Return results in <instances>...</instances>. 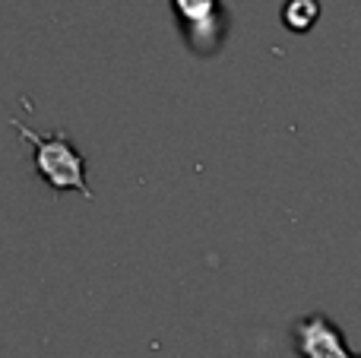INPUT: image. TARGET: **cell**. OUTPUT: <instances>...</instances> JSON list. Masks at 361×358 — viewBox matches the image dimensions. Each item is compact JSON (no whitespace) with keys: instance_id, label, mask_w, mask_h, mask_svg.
Returning a JSON list of instances; mask_svg holds the SVG:
<instances>
[{"instance_id":"obj_4","label":"cell","mask_w":361,"mask_h":358,"mask_svg":"<svg viewBox=\"0 0 361 358\" xmlns=\"http://www.w3.org/2000/svg\"><path fill=\"white\" fill-rule=\"evenodd\" d=\"M320 16L317 0H288L286 10H282V19L292 32H307Z\"/></svg>"},{"instance_id":"obj_2","label":"cell","mask_w":361,"mask_h":358,"mask_svg":"<svg viewBox=\"0 0 361 358\" xmlns=\"http://www.w3.org/2000/svg\"><path fill=\"white\" fill-rule=\"evenodd\" d=\"M295 352L301 358H361L343 340V330L326 314H307L292 330Z\"/></svg>"},{"instance_id":"obj_3","label":"cell","mask_w":361,"mask_h":358,"mask_svg":"<svg viewBox=\"0 0 361 358\" xmlns=\"http://www.w3.org/2000/svg\"><path fill=\"white\" fill-rule=\"evenodd\" d=\"M184 29H197L193 48H212L219 42V0H175Z\"/></svg>"},{"instance_id":"obj_1","label":"cell","mask_w":361,"mask_h":358,"mask_svg":"<svg viewBox=\"0 0 361 358\" xmlns=\"http://www.w3.org/2000/svg\"><path fill=\"white\" fill-rule=\"evenodd\" d=\"M16 127V133L32 146V162H35V171L42 175V181H48L54 190H76L86 200H92V187L86 184V159L82 152L70 143V137L63 130H54L48 137L42 133H32L25 124L19 121H10Z\"/></svg>"}]
</instances>
